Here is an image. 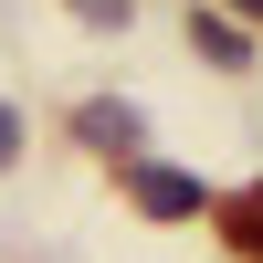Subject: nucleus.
<instances>
[{"mask_svg": "<svg viewBox=\"0 0 263 263\" xmlns=\"http://www.w3.org/2000/svg\"><path fill=\"white\" fill-rule=\"evenodd\" d=\"M137 211H147V221H200L211 190H200V179H179V168H137Z\"/></svg>", "mask_w": 263, "mask_h": 263, "instance_id": "obj_1", "label": "nucleus"}, {"mask_svg": "<svg viewBox=\"0 0 263 263\" xmlns=\"http://www.w3.org/2000/svg\"><path fill=\"white\" fill-rule=\"evenodd\" d=\"M74 137H84V147H105V158H137V137H147V126H137V105H84V116H74Z\"/></svg>", "mask_w": 263, "mask_h": 263, "instance_id": "obj_2", "label": "nucleus"}, {"mask_svg": "<svg viewBox=\"0 0 263 263\" xmlns=\"http://www.w3.org/2000/svg\"><path fill=\"white\" fill-rule=\"evenodd\" d=\"M190 42H200V53H211V63H221V74H242V53H253V42H242V32H232V21H221V11H190Z\"/></svg>", "mask_w": 263, "mask_h": 263, "instance_id": "obj_3", "label": "nucleus"}, {"mask_svg": "<svg viewBox=\"0 0 263 263\" xmlns=\"http://www.w3.org/2000/svg\"><path fill=\"white\" fill-rule=\"evenodd\" d=\"M211 211H221V221H232V242L263 263V190H242V200H211Z\"/></svg>", "mask_w": 263, "mask_h": 263, "instance_id": "obj_4", "label": "nucleus"}, {"mask_svg": "<svg viewBox=\"0 0 263 263\" xmlns=\"http://www.w3.org/2000/svg\"><path fill=\"white\" fill-rule=\"evenodd\" d=\"M11 158H21V116L0 105V168H11Z\"/></svg>", "mask_w": 263, "mask_h": 263, "instance_id": "obj_5", "label": "nucleus"}, {"mask_svg": "<svg viewBox=\"0 0 263 263\" xmlns=\"http://www.w3.org/2000/svg\"><path fill=\"white\" fill-rule=\"evenodd\" d=\"M74 11H84V21H126V0H74Z\"/></svg>", "mask_w": 263, "mask_h": 263, "instance_id": "obj_6", "label": "nucleus"}, {"mask_svg": "<svg viewBox=\"0 0 263 263\" xmlns=\"http://www.w3.org/2000/svg\"><path fill=\"white\" fill-rule=\"evenodd\" d=\"M232 11H253V21H263V0H232Z\"/></svg>", "mask_w": 263, "mask_h": 263, "instance_id": "obj_7", "label": "nucleus"}]
</instances>
